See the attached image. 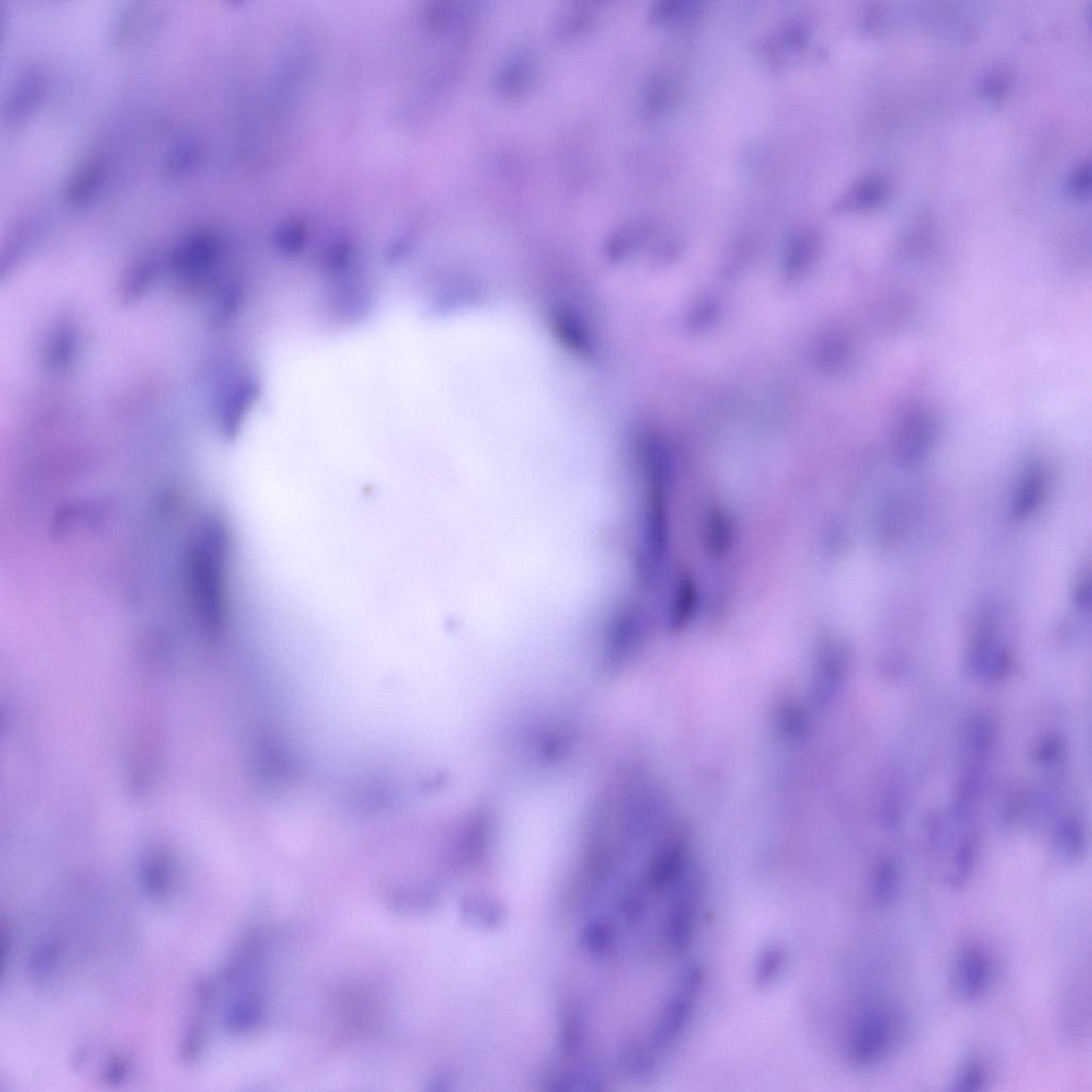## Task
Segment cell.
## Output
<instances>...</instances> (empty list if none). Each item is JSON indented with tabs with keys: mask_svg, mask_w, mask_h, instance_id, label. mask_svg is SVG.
I'll use <instances>...</instances> for the list:
<instances>
[{
	"mask_svg": "<svg viewBox=\"0 0 1092 1092\" xmlns=\"http://www.w3.org/2000/svg\"><path fill=\"white\" fill-rule=\"evenodd\" d=\"M787 956L780 948H768L759 957L755 968V983L759 987H767L778 980L786 967Z\"/></svg>",
	"mask_w": 1092,
	"mask_h": 1092,
	"instance_id": "4fadbf2b",
	"label": "cell"
},
{
	"mask_svg": "<svg viewBox=\"0 0 1092 1092\" xmlns=\"http://www.w3.org/2000/svg\"><path fill=\"white\" fill-rule=\"evenodd\" d=\"M591 24L592 12L585 9L575 10L572 13H569L568 17L564 19V23L558 25L557 35L562 38L579 36Z\"/></svg>",
	"mask_w": 1092,
	"mask_h": 1092,
	"instance_id": "ac0fdd59",
	"label": "cell"
},
{
	"mask_svg": "<svg viewBox=\"0 0 1092 1092\" xmlns=\"http://www.w3.org/2000/svg\"><path fill=\"white\" fill-rule=\"evenodd\" d=\"M993 964L987 950L980 944L968 943L958 953L954 971L957 995L966 1002H975L986 994Z\"/></svg>",
	"mask_w": 1092,
	"mask_h": 1092,
	"instance_id": "3957f363",
	"label": "cell"
},
{
	"mask_svg": "<svg viewBox=\"0 0 1092 1092\" xmlns=\"http://www.w3.org/2000/svg\"><path fill=\"white\" fill-rule=\"evenodd\" d=\"M142 884L145 895L154 902H164L170 896L172 875L166 857L157 855L144 861Z\"/></svg>",
	"mask_w": 1092,
	"mask_h": 1092,
	"instance_id": "ba28073f",
	"label": "cell"
},
{
	"mask_svg": "<svg viewBox=\"0 0 1092 1092\" xmlns=\"http://www.w3.org/2000/svg\"><path fill=\"white\" fill-rule=\"evenodd\" d=\"M534 65L527 58H514L500 73L498 86L506 96H520L531 86L534 79Z\"/></svg>",
	"mask_w": 1092,
	"mask_h": 1092,
	"instance_id": "30bf717a",
	"label": "cell"
},
{
	"mask_svg": "<svg viewBox=\"0 0 1092 1092\" xmlns=\"http://www.w3.org/2000/svg\"><path fill=\"white\" fill-rule=\"evenodd\" d=\"M213 988L209 981L199 980L193 989L190 1017L180 1045V1057L189 1064L203 1053L207 1040V1023L212 1008Z\"/></svg>",
	"mask_w": 1092,
	"mask_h": 1092,
	"instance_id": "277c9868",
	"label": "cell"
},
{
	"mask_svg": "<svg viewBox=\"0 0 1092 1092\" xmlns=\"http://www.w3.org/2000/svg\"><path fill=\"white\" fill-rule=\"evenodd\" d=\"M711 537L713 539L714 553H723L729 547V540L731 539V527L729 525V520L726 515L720 512H715L711 520Z\"/></svg>",
	"mask_w": 1092,
	"mask_h": 1092,
	"instance_id": "d6986e66",
	"label": "cell"
},
{
	"mask_svg": "<svg viewBox=\"0 0 1092 1092\" xmlns=\"http://www.w3.org/2000/svg\"><path fill=\"white\" fill-rule=\"evenodd\" d=\"M58 966V948L55 944L46 942L38 947L31 956V973L37 981H48Z\"/></svg>",
	"mask_w": 1092,
	"mask_h": 1092,
	"instance_id": "9a60e30c",
	"label": "cell"
},
{
	"mask_svg": "<svg viewBox=\"0 0 1092 1092\" xmlns=\"http://www.w3.org/2000/svg\"><path fill=\"white\" fill-rule=\"evenodd\" d=\"M1049 488V475L1040 462H1030L1023 468L1011 494V519L1023 521L1040 511Z\"/></svg>",
	"mask_w": 1092,
	"mask_h": 1092,
	"instance_id": "5b68a950",
	"label": "cell"
},
{
	"mask_svg": "<svg viewBox=\"0 0 1092 1092\" xmlns=\"http://www.w3.org/2000/svg\"><path fill=\"white\" fill-rule=\"evenodd\" d=\"M904 526V508L900 500H892L884 508L880 531L888 544L894 545L901 538Z\"/></svg>",
	"mask_w": 1092,
	"mask_h": 1092,
	"instance_id": "2e32d148",
	"label": "cell"
},
{
	"mask_svg": "<svg viewBox=\"0 0 1092 1092\" xmlns=\"http://www.w3.org/2000/svg\"><path fill=\"white\" fill-rule=\"evenodd\" d=\"M936 438L937 427L928 418H909L895 433L894 452L903 464H915L926 457Z\"/></svg>",
	"mask_w": 1092,
	"mask_h": 1092,
	"instance_id": "8992f818",
	"label": "cell"
},
{
	"mask_svg": "<svg viewBox=\"0 0 1092 1092\" xmlns=\"http://www.w3.org/2000/svg\"><path fill=\"white\" fill-rule=\"evenodd\" d=\"M696 603H698V592H696L694 581L687 578L682 579L676 588L672 620H670L673 628H683L692 621Z\"/></svg>",
	"mask_w": 1092,
	"mask_h": 1092,
	"instance_id": "7c38bea8",
	"label": "cell"
},
{
	"mask_svg": "<svg viewBox=\"0 0 1092 1092\" xmlns=\"http://www.w3.org/2000/svg\"><path fill=\"white\" fill-rule=\"evenodd\" d=\"M893 1009L870 1003L856 1015L848 1041V1056L856 1067L879 1063L896 1041L897 1020Z\"/></svg>",
	"mask_w": 1092,
	"mask_h": 1092,
	"instance_id": "7a4b0ae2",
	"label": "cell"
},
{
	"mask_svg": "<svg viewBox=\"0 0 1092 1092\" xmlns=\"http://www.w3.org/2000/svg\"><path fill=\"white\" fill-rule=\"evenodd\" d=\"M900 870L890 857H881L873 870L870 894L877 904L887 906L892 903L900 890Z\"/></svg>",
	"mask_w": 1092,
	"mask_h": 1092,
	"instance_id": "9c48e42d",
	"label": "cell"
},
{
	"mask_svg": "<svg viewBox=\"0 0 1092 1092\" xmlns=\"http://www.w3.org/2000/svg\"><path fill=\"white\" fill-rule=\"evenodd\" d=\"M1056 856L1064 863L1080 861L1085 852V834L1081 822L1075 816L1063 817L1057 822L1053 833Z\"/></svg>",
	"mask_w": 1092,
	"mask_h": 1092,
	"instance_id": "52a82bcc",
	"label": "cell"
},
{
	"mask_svg": "<svg viewBox=\"0 0 1092 1092\" xmlns=\"http://www.w3.org/2000/svg\"><path fill=\"white\" fill-rule=\"evenodd\" d=\"M990 1082L987 1063L980 1057H970L957 1070L951 1090L956 1092H978L986 1089Z\"/></svg>",
	"mask_w": 1092,
	"mask_h": 1092,
	"instance_id": "8fae6325",
	"label": "cell"
},
{
	"mask_svg": "<svg viewBox=\"0 0 1092 1092\" xmlns=\"http://www.w3.org/2000/svg\"><path fill=\"white\" fill-rule=\"evenodd\" d=\"M1066 741L1060 734L1045 735L1038 745L1036 758L1043 769L1053 772L1063 765L1066 759Z\"/></svg>",
	"mask_w": 1092,
	"mask_h": 1092,
	"instance_id": "5bb4252c",
	"label": "cell"
},
{
	"mask_svg": "<svg viewBox=\"0 0 1092 1092\" xmlns=\"http://www.w3.org/2000/svg\"><path fill=\"white\" fill-rule=\"evenodd\" d=\"M129 1074V1063L124 1058L117 1056L110 1058L103 1070V1080L109 1084L122 1083Z\"/></svg>",
	"mask_w": 1092,
	"mask_h": 1092,
	"instance_id": "ffe728a7",
	"label": "cell"
},
{
	"mask_svg": "<svg viewBox=\"0 0 1092 1092\" xmlns=\"http://www.w3.org/2000/svg\"><path fill=\"white\" fill-rule=\"evenodd\" d=\"M1072 601L1077 609L1089 612L1091 607V576L1090 568L1083 567L1075 576L1072 586Z\"/></svg>",
	"mask_w": 1092,
	"mask_h": 1092,
	"instance_id": "e0dca14e",
	"label": "cell"
},
{
	"mask_svg": "<svg viewBox=\"0 0 1092 1092\" xmlns=\"http://www.w3.org/2000/svg\"><path fill=\"white\" fill-rule=\"evenodd\" d=\"M1005 614L996 603L978 606L970 623L967 668L975 679L995 682L1004 678L1011 666V652L1004 639Z\"/></svg>",
	"mask_w": 1092,
	"mask_h": 1092,
	"instance_id": "6da1fadb",
	"label": "cell"
}]
</instances>
